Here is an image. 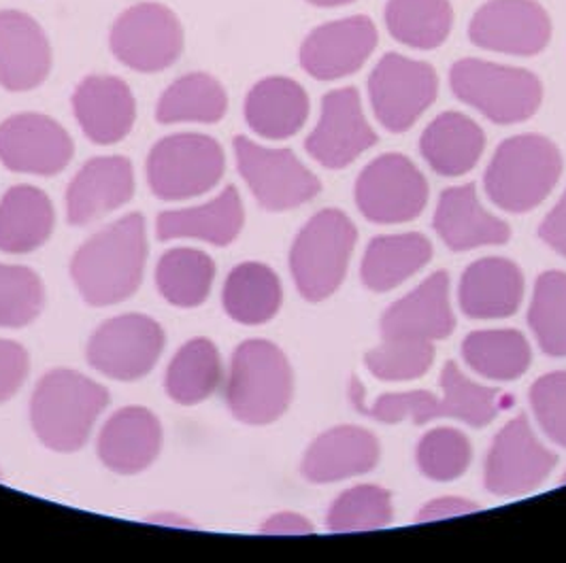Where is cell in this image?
<instances>
[{
	"mask_svg": "<svg viewBox=\"0 0 566 563\" xmlns=\"http://www.w3.org/2000/svg\"><path fill=\"white\" fill-rule=\"evenodd\" d=\"M145 259V220L133 213L90 236L73 257L71 275L87 305L112 307L139 289Z\"/></svg>",
	"mask_w": 566,
	"mask_h": 563,
	"instance_id": "1",
	"label": "cell"
},
{
	"mask_svg": "<svg viewBox=\"0 0 566 563\" xmlns=\"http://www.w3.org/2000/svg\"><path fill=\"white\" fill-rule=\"evenodd\" d=\"M109 404V392L75 370L48 372L30 402V422L45 447L57 453L82 449L96 419Z\"/></svg>",
	"mask_w": 566,
	"mask_h": 563,
	"instance_id": "2",
	"label": "cell"
},
{
	"mask_svg": "<svg viewBox=\"0 0 566 563\" xmlns=\"http://www.w3.org/2000/svg\"><path fill=\"white\" fill-rule=\"evenodd\" d=\"M563 174L560 149L541 135H517L501 142L485 170V192L507 213L538 206Z\"/></svg>",
	"mask_w": 566,
	"mask_h": 563,
	"instance_id": "3",
	"label": "cell"
},
{
	"mask_svg": "<svg viewBox=\"0 0 566 563\" xmlns=\"http://www.w3.org/2000/svg\"><path fill=\"white\" fill-rule=\"evenodd\" d=\"M292 392V368L277 344L260 338L239 344L227 381L228 408L234 419L250 425L277 422Z\"/></svg>",
	"mask_w": 566,
	"mask_h": 563,
	"instance_id": "4",
	"label": "cell"
},
{
	"mask_svg": "<svg viewBox=\"0 0 566 563\" xmlns=\"http://www.w3.org/2000/svg\"><path fill=\"white\" fill-rule=\"evenodd\" d=\"M450 85L458 100L501 126L531 119L543 100V84L535 73L478 57L453 62Z\"/></svg>",
	"mask_w": 566,
	"mask_h": 563,
	"instance_id": "5",
	"label": "cell"
},
{
	"mask_svg": "<svg viewBox=\"0 0 566 563\" xmlns=\"http://www.w3.org/2000/svg\"><path fill=\"white\" fill-rule=\"evenodd\" d=\"M356 238V225L337 209L319 211L298 232L290 252V268L305 300L319 302L339 289Z\"/></svg>",
	"mask_w": 566,
	"mask_h": 563,
	"instance_id": "6",
	"label": "cell"
},
{
	"mask_svg": "<svg viewBox=\"0 0 566 563\" xmlns=\"http://www.w3.org/2000/svg\"><path fill=\"white\" fill-rule=\"evenodd\" d=\"M227 169L222 145L197 132L170 135L147 156V183L160 200H186L211 192Z\"/></svg>",
	"mask_w": 566,
	"mask_h": 563,
	"instance_id": "7",
	"label": "cell"
},
{
	"mask_svg": "<svg viewBox=\"0 0 566 563\" xmlns=\"http://www.w3.org/2000/svg\"><path fill=\"white\" fill-rule=\"evenodd\" d=\"M437 71L420 60L388 52L368 77V98L375 117L390 132H407L437 100Z\"/></svg>",
	"mask_w": 566,
	"mask_h": 563,
	"instance_id": "8",
	"label": "cell"
},
{
	"mask_svg": "<svg viewBox=\"0 0 566 563\" xmlns=\"http://www.w3.org/2000/svg\"><path fill=\"white\" fill-rule=\"evenodd\" d=\"M165 349L163 326L147 315H119L105 321L87 342V362L115 381H139Z\"/></svg>",
	"mask_w": 566,
	"mask_h": 563,
	"instance_id": "9",
	"label": "cell"
},
{
	"mask_svg": "<svg viewBox=\"0 0 566 563\" xmlns=\"http://www.w3.org/2000/svg\"><path fill=\"white\" fill-rule=\"evenodd\" d=\"M114 56L133 71L160 73L184 52V29L169 7L142 2L126 9L112 29Z\"/></svg>",
	"mask_w": 566,
	"mask_h": 563,
	"instance_id": "10",
	"label": "cell"
},
{
	"mask_svg": "<svg viewBox=\"0 0 566 563\" xmlns=\"http://www.w3.org/2000/svg\"><path fill=\"white\" fill-rule=\"evenodd\" d=\"M428 183L402 153H384L360 172L356 204L373 224H405L426 209Z\"/></svg>",
	"mask_w": 566,
	"mask_h": 563,
	"instance_id": "11",
	"label": "cell"
},
{
	"mask_svg": "<svg viewBox=\"0 0 566 563\" xmlns=\"http://www.w3.org/2000/svg\"><path fill=\"white\" fill-rule=\"evenodd\" d=\"M237 167L266 211H287L319 194V179L290 149H269L248 137L234 139Z\"/></svg>",
	"mask_w": 566,
	"mask_h": 563,
	"instance_id": "12",
	"label": "cell"
},
{
	"mask_svg": "<svg viewBox=\"0 0 566 563\" xmlns=\"http://www.w3.org/2000/svg\"><path fill=\"white\" fill-rule=\"evenodd\" d=\"M469 39L488 52L537 56L552 41V20L537 0H488L469 24Z\"/></svg>",
	"mask_w": 566,
	"mask_h": 563,
	"instance_id": "13",
	"label": "cell"
},
{
	"mask_svg": "<svg viewBox=\"0 0 566 563\" xmlns=\"http://www.w3.org/2000/svg\"><path fill=\"white\" fill-rule=\"evenodd\" d=\"M556 453L541 445L524 415L511 419L485 457V489L494 496H522L537 489L554 470Z\"/></svg>",
	"mask_w": 566,
	"mask_h": 563,
	"instance_id": "14",
	"label": "cell"
},
{
	"mask_svg": "<svg viewBox=\"0 0 566 563\" xmlns=\"http://www.w3.org/2000/svg\"><path fill=\"white\" fill-rule=\"evenodd\" d=\"M75 145L56 119L18 113L0 124V162L13 172L52 177L69 167Z\"/></svg>",
	"mask_w": 566,
	"mask_h": 563,
	"instance_id": "15",
	"label": "cell"
},
{
	"mask_svg": "<svg viewBox=\"0 0 566 563\" xmlns=\"http://www.w3.org/2000/svg\"><path fill=\"white\" fill-rule=\"evenodd\" d=\"M377 142L356 87L333 89L322 98V115L305 149L326 169H345Z\"/></svg>",
	"mask_w": 566,
	"mask_h": 563,
	"instance_id": "16",
	"label": "cell"
},
{
	"mask_svg": "<svg viewBox=\"0 0 566 563\" xmlns=\"http://www.w3.org/2000/svg\"><path fill=\"white\" fill-rule=\"evenodd\" d=\"M379 41L368 15L322 24L301 45V66L317 82H335L358 73Z\"/></svg>",
	"mask_w": 566,
	"mask_h": 563,
	"instance_id": "17",
	"label": "cell"
},
{
	"mask_svg": "<svg viewBox=\"0 0 566 563\" xmlns=\"http://www.w3.org/2000/svg\"><path fill=\"white\" fill-rule=\"evenodd\" d=\"M135 194V172L128 158L103 156L85 162L66 190L69 224L87 225L115 209L124 206Z\"/></svg>",
	"mask_w": 566,
	"mask_h": 563,
	"instance_id": "18",
	"label": "cell"
},
{
	"mask_svg": "<svg viewBox=\"0 0 566 563\" xmlns=\"http://www.w3.org/2000/svg\"><path fill=\"white\" fill-rule=\"evenodd\" d=\"M52 47L29 13L0 11V85L9 92H29L48 79Z\"/></svg>",
	"mask_w": 566,
	"mask_h": 563,
	"instance_id": "19",
	"label": "cell"
},
{
	"mask_svg": "<svg viewBox=\"0 0 566 563\" xmlns=\"http://www.w3.org/2000/svg\"><path fill=\"white\" fill-rule=\"evenodd\" d=\"M73 111L90 141L114 145L130 135L137 119V103L124 79L90 75L73 94Z\"/></svg>",
	"mask_w": 566,
	"mask_h": 563,
	"instance_id": "20",
	"label": "cell"
},
{
	"mask_svg": "<svg viewBox=\"0 0 566 563\" xmlns=\"http://www.w3.org/2000/svg\"><path fill=\"white\" fill-rule=\"evenodd\" d=\"M455 328L450 305V277L439 270L430 275L420 287L400 298L381 319L384 338L409 340H441Z\"/></svg>",
	"mask_w": 566,
	"mask_h": 563,
	"instance_id": "21",
	"label": "cell"
},
{
	"mask_svg": "<svg viewBox=\"0 0 566 563\" xmlns=\"http://www.w3.org/2000/svg\"><path fill=\"white\" fill-rule=\"evenodd\" d=\"M163 449V425L143 406H126L112 415L98 436V457L117 475H139Z\"/></svg>",
	"mask_w": 566,
	"mask_h": 563,
	"instance_id": "22",
	"label": "cell"
},
{
	"mask_svg": "<svg viewBox=\"0 0 566 563\" xmlns=\"http://www.w3.org/2000/svg\"><path fill=\"white\" fill-rule=\"evenodd\" d=\"M434 230L452 252H471L483 245H503L511 236L510 225L490 215L475 192V185L446 190L434 213Z\"/></svg>",
	"mask_w": 566,
	"mask_h": 563,
	"instance_id": "23",
	"label": "cell"
},
{
	"mask_svg": "<svg viewBox=\"0 0 566 563\" xmlns=\"http://www.w3.org/2000/svg\"><path fill=\"white\" fill-rule=\"evenodd\" d=\"M379 461L377 438L356 425H339L322 434L303 459V477L312 482L337 480L367 475Z\"/></svg>",
	"mask_w": 566,
	"mask_h": 563,
	"instance_id": "24",
	"label": "cell"
},
{
	"mask_svg": "<svg viewBox=\"0 0 566 563\" xmlns=\"http://www.w3.org/2000/svg\"><path fill=\"white\" fill-rule=\"evenodd\" d=\"M458 298L471 319L510 317L522 305L524 275L511 259L483 257L462 275Z\"/></svg>",
	"mask_w": 566,
	"mask_h": 563,
	"instance_id": "25",
	"label": "cell"
},
{
	"mask_svg": "<svg viewBox=\"0 0 566 563\" xmlns=\"http://www.w3.org/2000/svg\"><path fill=\"white\" fill-rule=\"evenodd\" d=\"M307 117L310 96L290 77H266L245 98V121L262 139H290L301 132Z\"/></svg>",
	"mask_w": 566,
	"mask_h": 563,
	"instance_id": "26",
	"label": "cell"
},
{
	"mask_svg": "<svg viewBox=\"0 0 566 563\" xmlns=\"http://www.w3.org/2000/svg\"><path fill=\"white\" fill-rule=\"evenodd\" d=\"M245 222L243 202L237 188L228 185L227 190L207 204L165 211L156 222V236L160 241L175 238H197L216 247L230 245Z\"/></svg>",
	"mask_w": 566,
	"mask_h": 563,
	"instance_id": "27",
	"label": "cell"
},
{
	"mask_svg": "<svg viewBox=\"0 0 566 563\" xmlns=\"http://www.w3.org/2000/svg\"><path fill=\"white\" fill-rule=\"evenodd\" d=\"M485 149V132L464 113L448 111L434 117L420 139L428 167L441 177H460L475 169Z\"/></svg>",
	"mask_w": 566,
	"mask_h": 563,
	"instance_id": "28",
	"label": "cell"
},
{
	"mask_svg": "<svg viewBox=\"0 0 566 563\" xmlns=\"http://www.w3.org/2000/svg\"><path fill=\"white\" fill-rule=\"evenodd\" d=\"M54 204L32 185H15L0 200V252L30 254L54 232Z\"/></svg>",
	"mask_w": 566,
	"mask_h": 563,
	"instance_id": "29",
	"label": "cell"
},
{
	"mask_svg": "<svg viewBox=\"0 0 566 563\" xmlns=\"http://www.w3.org/2000/svg\"><path fill=\"white\" fill-rule=\"evenodd\" d=\"M432 257V245L424 234H392L377 236L368 243L360 266V277L373 291H390L418 270Z\"/></svg>",
	"mask_w": 566,
	"mask_h": 563,
	"instance_id": "30",
	"label": "cell"
},
{
	"mask_svg": "<svg viewBox=\"0 0 566 563\" xmlns=\"http://www.w3.org/2000/svg\"><path fill=\"white\" fill-rule=\"evenodd\" d=\"M280 277L264 264L245 262L230 270L224 285V309L243 326L271 321L282 309Z\"/></svg>",
	"mask_w": 566,
	"mask_h": 563,
	"instance_id": "31",
	"label": "cell"
},
{
	"mask_svg": "<svg viewBox=\"0 0 566 563\" xmlns=\"http://www.w3.org/2000/svg\"><path fill=\"white\" fill-rule=\"evenodd\" d=\"M222 383V360L209 338L188 340L170 360L165 390L181 406H195L218 392Z\"/></svg>",
	"mask_w": 566,
	"mask_h": 563,
	"instance_id": "32",
	"label": "cell"
},
{
	"mask_svg": "<svg viewBox=\"0 0 566 563\" xmlns=\"http://www.w3.org/2000/svg\"><path fill=\"white\" fill-rule=\"evenodd\" d=\"M386 29L398 43L430 52L441 47L453 29L450 0H388Z\"/></svg>",
	"mask_w": 566,
	"mask_h": 563,
	"instance_id": "33",
	"label": "cell"
},
{
	"mask_svg": "<svg viewBox=\"0 0 566 563\" xmlns=\"http://www.w3.org/2000/svg\"><path fill=\"white\" fill-rule=\"evenodd\" d=\"M228 111L224 85L207 73H190L170 84L158 100L160 124H216Z\"/></svg>",
	"mask_w": 566,
	"mask_h": 563,
	"instance_id": "34",
	"label": "cell"
},
{
	"mask_svg": "<svg viewBox=\"0 0 566 563\" xmlns=\"http://www.w3.org/2000/svg\"><path fill=\"white\" fill-rule=\"evenodd\" d=\"M462 358L490 381H515L531 367L533 353L517 330H480L464 338Z\"/></svg>",
	"mask_w": 566,
	"mask_h": 563,
	"instance_id": "35",
	"label": "cell"
},
{
	"mask_svg": "<svg viewBox=\"0 0 566 563\" xmlns=\"http://www.w3.org/2000/svg\"><path fill=\"white\" fill-rule=\"evenodd\" d=\"M216 264L199 249L177 247L160 257L156 268V283L163 298L181 309L199 307L213 287Z\"/></svg>",
	"mask_w": 566,
	"mask_h": 563,
	"instance_id": "36",
	"label": "cell"
},
{
	"mask_svg": "<svg viewBox=\"0 0 566 563\" xmlns=\"http://www.w3.org/2000/svg\"><path fill=\"white\" fill-rule=\"evenodd\" d=\"M528 326L543 353L566 358V273H543L535 285Z\"/></svg>",
	"mask_w": 566,
	"mask_h": 563,
	"instance_id": "37",
	"label": "cell"
},
{
	"mask_svg": "<svg viewBox=\"0 0 566 563\" xmlns=\"http://www.w3.org/2000/svg\"><path fill=\"white\" fill-rule=\"evenodd\" d=\"M441 390L448 402L450 419H458L471 427L488 425L511 404L510 395L473 383L453 362H448L441 372Z\"/></svg>",
	"mask_w": 566,
	"mask_h": 563,
	"instance_id": "38",
	"label": "cell"
},
{
	"mask_svg": "<svg viewBox=\"0 0 566 563\" xmlns=\"http://www.w3.org/2000/svg\"><path fill=\"white\" fill-rule=\"evenodd\" d=\"M392 498L386 489L375 485H360L347 489L328 510L326 525L331 532H368L390 525Z\"/></svg>",
	"mask_w": 566,
	"mask_h": 563,
	"instance_id": "39",
	"label": "cell"
},
{
	"mask_svg": "<svg viewBox=\"0 0 566 563\" xmlns=\"http://www.w3.org/2000/svg\"><path fill=\"white\" fill-rule=\"evenodd\" d=\"M352 402L358 413L381 423L413 422L426 425L432 419L450 417L446 397H437L430 392H405V394H386L377 397L373 404L365 402V387L354 379L352 383Z\"/></svg>",
	"mask_w": 566,
	"mask_h": 563,
	"instance_id": "40",
	"label": "cell"
},
{
	"mask_svg": "<svg viewBox=\"0 0 566 563\" xmlns=\"http://www.w3.org/2000/svg\"><path fill=\"white\" fill-rule=\"evenodd\" d=\"M45 305V289L27 266L0 264V328H24Z\"/></svg>",
	"mask_w": 566,
	"mask_h": 563,
	"instance_id": "41",
	"label": "cell"
},
{
	"mask_svg": "<svg viewBox=\"0 0 566 563\" xmlns=\"http://www.w3.org/2000/svg\"><path fill=\"white\" fill-rule=\"evenodd\" d=\"M368 372L381 381H413L424 376L434 362V347L428 340L384 338V344L368 351Z\"/></svg>",
	"mask_w": 566,
	"mask_h": 563,
	"instance_id": "42",
	"label": "cell"
},
{
	"mask_svg": "<svg viewBox=\"0 0 566 563\" xmlns=\"http://www.w3.org/2000/svg\"><path fill=\"white\" fill-rule=\"evenodd\" d=\"M473 449L469 438L453 429L439 427L424 434L418 445V466L428 479L448 480L460 479L471 466Z\"/></svg>",
	"mask_w": 566,
	"mask_h": 563,
	"instance_id": "43",
	"label": "cell"
},
{
	"mask_svg": "<svg viewBox=\"0 0 566 563\" xmlns=\"http://www.w3.org/2000/svg\"><path fill=\"white\" fill-rule=\"evenodd\" d=\"M531 406L543 432L560 447H566V372L541 376L531 390Z\"/></svg>",
	"mask_w": 566,
	"mask_h": 563,
	"instance_id": "44",
	"label": "cell"
},
{
	"mask_svg": "<svg viewBox=\"0 0 566 563\" xmlns=\"http://www.w3.org/2000/svg\"><path fill=\"white\" fill-rule=\"evenodd\" d=\"M29 376V353L20 342L0 338V404L20 392Z\"/></svg>",
	"mask_w": 566,
	"mask_h": 563,
	"instance_id": "45",
	"label": "cell"
},
{
	"mask_svg": "<svg viewBox=\"0 0 566 563\" xmlns=\"http://www.w3.org/2000/svg\"><path fill=\"white\" fill-rule=\"evenodd\" d=\"M538 236L545 245L566 257V192L554 211L538 225Z\"/></svg>",
	"mask_w": 566,
	"mask_h": 563,
	"instance_id": "46",
	"label": "cell"
},
{
	"mask_svg": "<svg viewBox=\"0 0 566 563\" xmlns=\"http://www.w3.org/2000/svg\"><path fill=\"white\" fill-rule=\"evenodd\" d=\"M313 525L296 512H280L273 514L264 525H262V534L273 535H303L312 534Z\"/></svg>",
	"mask_w": 566,
	"mask_h": 563,
	"instance_id": "47",
	"label": "cell"
},
{
	"mask_svg": "<svg viewBox=\"0 0 566 563\" xmlns=\"http://www.w3.org/2000/svg\"><path fill=\"white\" fill-rule=\"evenodd\" d=\"M480 507L471 504L469 500H458V498H441L430 502L428 507L422 508L418 521H439L446 517H458V514H467V512H475Z\"/></svg>",
	"mask_w": 566,
	"mask_h": 563,
	"instance_id": "48",
	"label": "cell"
},
{
	"mask_svg": "<svg viewBox=\"0 0 566 563\" xmlns=\"http://www.w3.org/2000/svg\"><path fill=\"white\" fill-rule=\"evenodd\" d=\"M147 521H149V523H158V525L192 528V523H190L188 517H181V514H175V512H158V514H151Z\"/></svg>",
	"mask_w": 566,
	"mask_h": 563,
	"instance_id": "49",
	"label": "cell"
},
{
	"mask_svg": "<svg viewBox=\"0 0 566 563\" xmlns=\"http://www.w3.org/2000/svg\"><path fill=\"white\" fill-rule=\"evenodd\" d=\"M313 7H343V4H352L356 0H307Z\"/></svg>",
	"mask_w": 566,
	"mask_h": 563,
	"instance_id": "50",
	"label": "cell"
},
{
	"mask_svg": "<svg viewBox=\"0 0 566 563\" xmlns=\"http://www.w3.org/2000/svg\"><path fill=\"white\" fill-rule=\"evenodd\" d=\"M563 482H566V475H565V479H563Z\"/></svg>",
	"mask_w": 566,
	"mask_h": 563,
	"instance_id": "51",
	"label": "cell"
}]
</instances>
